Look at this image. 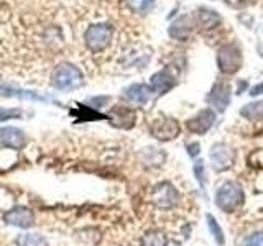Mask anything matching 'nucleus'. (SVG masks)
<instances>
[{
  "mask_svg": "<svg viewBox=\"0 0 263 246\" xmlns=\"http://www.w3.org/2000/svg\"><path fill=\"white\" fill-rule=\"evenodd\" d=\"M84 82L82 71L74 64H60L53 71L51 84L58 90H74L79 89Z\"/></svg>",
  "mask_w": 263,
  "mask_h": 246,
  "instance_id": "1",
  "label": "nucleus"
},
{
  "mask_svg": "<svg viewBox=\"0 0 263 246\" xmlns=\"http://www.w3.org/2000/svg\"><path fill=\"white\" fill-rule=\"evenodd\" d=\"M112 39V27L109 23H97L90 25L84 33V43L89 51L101 53L109 46Z\"/></svg>",
  "mask_w": 263,
  "mask_h": 246,
  "instance_id": "2",
  "label": "nucleus"
},
{
  "mask_svg": "<svg viewBox=\"0 0 263 246\" xmlns=\"http://www.w3.org/2000/svg\"><path fill=\"white\" fill-rule=\"evenodd\" d=\"M242 49L235 43H227L217 51V68L224 74H235L242 68Z\"/></svg>",
  "mask_w": 263,
  "mask_h": 246,
  "instance_id": "3",
  "label": "nucleus"
},
{
  "mask_svg": "<svg viewBox=\"0 0 263 246\" xmlns=\"http://www.w3.org/2000/svg\"><path fill=\"white\" fill-rule=\"evenodd\" d=\"M243 202V191L235 182H226L216 192V205L224 212H232Z\"/></svg>",
  "mask_w": 263,
  "mask_h": 246,
  "instance_id": "4",
  "label": "nucleus"
},
{
  "mask_svg": "<svg viewBox=\"0 0 263 246\" xmlns=\"http://www.w3.org/2000/svg\"><path fill=\"white\" fill-rule=\"evenodd\" d=\"M150 199H152L155 207L171 209V207H175V205H176V202L179 199V194L170 182H161V184L155 186L152 189Z\"/></svg>",
  "mask_w": 263,
  "mask_h": 246,
  "instance_id": "5",
  "label": "nucleus"
},
{
  "mask_svg": "<svg viewBox=\"0 0 263 246\" xmlns=\"http://www.w3.org/2000/svg\"><path fill=\"white\" fill-rule=\"evenodd\" d=\"M150 130H152V135L156 139H160V141H170V139H175L179 135L181 127L175 118L161 117V118H156L152 123Z\"/></svg>",
  "mask_w": 263,
  "mask_h": 246,
  "instance_id": "6",
  "label": "nucleus"
},
{
  "mask_svg": "<svg viewBox=\"0 0 263 246\" xmlns=\"http://www.w3.org/2000/svg\"><path fill=\"white\" fill-rule=\"evenodd\" d=\"M209 158H211V164L212 168L217 172L227 171L234 162V151L232 148H229L224 143H217L211 148L209 151Z\"/></svg>",
  "mask_w": 263,
  "mask_h": 246,
  "instance_id": "7",
  "label": "nucleus"
},
{
  "mask_svg": "<svg viewBox=\"0 0 263 246\" xmlns=\"http://www.w3.org/2000/svg\"><path fill=\"white\" fill-rule=\"evenodd\" d=\"M230 95H232V87L227 82L220 80L216 82L208 95V102L219 112H224L230 104Z\"/></svg>",
  "mask_w": 263,
  "mask_h": 246,
  "instance_id": "8",
  "label": "nucleus"
},
{
  "mask_svg": "<svg viewBox=\"0 0 263 246\" xmlns=\"http://www.w3.org/2000/svg\"><path fill=\"white\" fill-rule=\"evenodd\" d=\"M4 221L12 227H18V228H30L35 221V215L33 212L27 207H15L12 210H8L4 213Z\"/></svg>",
  "mask_w": 263,
  "mask_h": 246,
  "instance_id": "9",
  "label": "nucleus"
},
{
  "mask_svg": "<svg viewBox=\"0 0 263 246\" xmlns=\"http://www.w3.org/2000/svg\"><path fill=\"white\" fill-rule=\"evenodd\" d=\"M214 121H216V112L211 109H204L197 113L196 117H193L187 121V128L191 133L204 135V133H208L209 128L214 125Z\"/></svg>",
  "mask_w": 263,
  "mask_h": 246,
  "instance_id": "10",
  "label": "nucleus"
},
{
  "mask_svg": "<svg viewBox=\"0 0 263 246\" xmlns=\"http://www.w3.org/2000/svg\"><path fill=\"white\" fill-rule=\"evenodd\" d=\"M109 118L114 127L117 128H132L135 123V112L128 107H114L109 113Z\"/></svg>",
  "mask_w": 263,
  "mask_h": 246,
  "instance_id": "11",
  "label": "nucleus"
},
{
  "mask_svg": "<svg viewBox=\"0 0 263 246\" xmlns=\"http://www.w3.org/2000/svg\"><path fill=\"white\" fill-rule=\"evenodd\" d=\"M176 86V79L171 76L168 71H158L153 74L150 79V89L152 92H156L158 95H163Z\"/></svg>",
  "mask_w": 263,
  "mask_h": 246,
  "instance_id": "12",
  "label": "nucleus"
},
{
  "mask_svg": "<svg viewBox=\"0 0 263 246\" xmlns=\"http://www.w3.org/2000/svg\"><path fill=\"white\" fill-rule=\"evenodd\" d=\"M27 136L22 130L7 127L0 130V146H8V148H22L25 146Z\"/></svg>",
  "mask_w": 263,
  "mask_h": 246,
  "instance_id": "13",
  "label": "nucleus"
},
{
  "mask_svg": "<svg viewBox=\"0 0 263 246\" xmlns=\"http://www.w3.org/2000/svg\"><path fill=\"white\" fill-rule=\"evenodd\" d=\"M125 97L132 104L145 105L152 97V89L145 84H132L125 89Z\"/></svg>",
  "mask_w": 263,
  "mask_h": 246,
  "instance_id": "14",
  "label": "nucleus"
},
{
  "mask_svg": "<svg viewBox=\"0 0 263 246\" xmlns=\"http://www.w3.org/2000/svg\"><path fill=\"white\" fill-rule=\"evenodd\" d=\"M193 20H191V16H187V15H183L181 18H178L175 23L171 25L168 33H170V36L171 38H175V39H187L189 36V33L193 31Z\"/></svg>",
  "mask_w": 263,
  "mask_h": 246,
  "instance_id": "15",
  "label": "nucleus"
},
{
  "mask_svg": "<svg viewBox=\"0 0 263 246\" xmlns=\"http://www.w3.org/2000/svg\"><path fill=\"white\" fill-rule=\"evenodd\" d=\"M220 23V16L217 12L211 10V8H197L196 12V25L201 27L202 30H212L216 28L217 25Z\"/></svg>",
  "mask_w": 263,
  "mask_h": 246,
  "instance_id": "16",
  "label": "nucleus"
},
{
  "mask_svg": "<svg viewBox=\"0 0 263 246\" xmlns=\"http://www.w3.org/2000/svg\"><path fill=\"white\" fill-rule=\"evenodd\" d=\"M240 115L247 120H261L263 118V100H257V102H250L245 107H242Z\"/></svg>",
  "mask_w": 263,
  "mask_h": 246,
  "instance_id": "17",
  "label": "nucleus"
},
{
  "mask_svg": "<svg viewBox=\"0 0 263 246\" xmlns=\"http://www.w3.org/2000/svg\"><path fill=\"white\" fill-rule=\"evenodd\" d=\"M16 246H48V240L38 233H22L16 236Z\"/></svg>",
  "mask_w": 263,
  "mask_h": 246,
  "instance_id": "18",
  "label": "nucleus"
},
{
  "mask_svg": "<svg viewBox=\"0 0 263 246\" xmlns=\"http://www.w3.org/2000/svg\"><path fill=\"white\" fill-rule=\"evenodd\" d=\"M142 246H168V236L160 230H152L143 235Z\"/></svg>",
  "mask_w": 263,
  "mask_h": 246,
  "instance_id": "19",
  "label": "nucleus"
},
{
  "mask_svg": "<svg viewBox=\"0 0 263 246\" xmlns=\"http://www.w3.org/2000/svg\"><path fill=\"white\" fill-rule=\"evenodd\" d=\"M125 4L134 13L146 15L148 12H152V8L155 7L156 0H125Z\"/></svg>",
  "mask_w": 263,
  "mask_h": 246,
  "instance_id": "20",
  "label": "nucleus"
},
{
  "mask_svg": "<svg viewBox=\"0 0 263 246\" xmlns=\"http://www.w3.org/2000/svg\"><path fill=\"white\" fill-rule=\"evenodd\" d=\"M208 227H209V232H211V235L214 236V240H216V243L220 244V246H224V243H226L224 233H222V230H220L219 223H217L216 218H214L212 215H208Z\"/></svg>",
  "mask_w": 263,
  "mask_h": 246,
  "instance_id": "21",
  "label": "nucleus"
},
{
  "mask_svg": "<svg viewBox=\"0 0 263 246\" xmlns=\"http://www.w3.org/2000/svg\"><path fill=\"white\" fill-rule=\"evenodd\" d=\"M22 115H23V112L20 109H2V107H0V121L22 118Z\"/></svg>",
  "mask_w": 263,
  "mask_h": 246,
  "instance_id": "22",
  "label": "nucleus"
},
{
  "mask_svg": "<svg viewBox=\"0 0 263 246\" xmlns=\"http://www.w3.org/2000/svg\"><path fill=\"white\" fill-rule=\"evenodd\" d=\"M194 176L197 179V182H199V186L204 187V184H205V174H204V164H202V161H197L196 162V166H194Z\"/></svg>",
  "mask_w": 263,
  "mask_h": 246,
  "instance_id": "23",
  "label": "nucleus"
},
{
  "mask_svg": "<svg viewBox=\"0 0 263 246\" xmlns=\"http://www.w3.org/2000/svg\"><path fill=\"white\" fill-rule=\"evenodd\" d=\"M243 246H263V232L253 233L245 240Z\"/></svg>",
  "mask_w": 263,
  "mask_h": 246,
  "instance_id": "24",
  "label": "nucleus"
},
{
  "mask_svg": "<svg viewBox=\"0 0 263 246\" xmlns=\"http://www.w3.org/2000/svg\"><path fill=\"white\" fill-rule=\"evenodd\" d=\"M186 150H187V154L191 156L193 159H196L201 153V146H199V143H189V145H186Z\"/></svg>",
  "mask_w": 263,
  "mask_h": 246,
  "instance_id": "25",
  "label": "nucleus"
},
{
  "mask_svg": "<svg viewBox=\"0 0 263 246\" xmlns=\"http://www.w3.org/2000/svg\"><path fill=\"white\" fill-rule=\"evenodd\" d=\"M261 94H263V82H261V84H257L255 87L250 89V95L252 97H257V95H261Z\"/></svg>",
  "mask_w": 263,
  "mask_h": 246,
  "instance_id": "26",
  "label": "nucleus"
}]
</instances>
